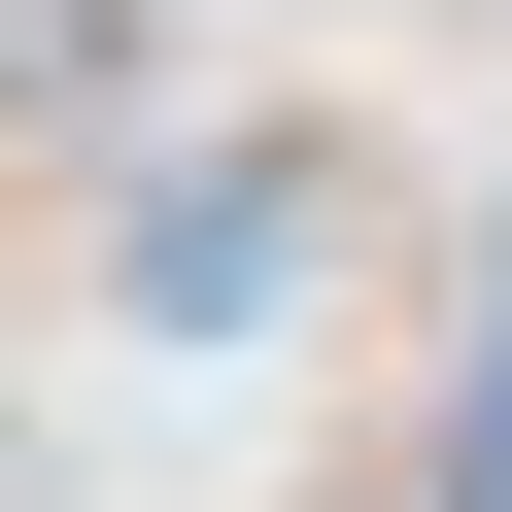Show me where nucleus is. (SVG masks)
Returning <instances> with one entry per match:
<instances>
[{
  "label": "nucleus",
  "instance_id": "nucleus-1",
  "mask_svg": "<svg viewBox=\"0 0 512 512\" xmlns=\"http://www.w3.org/2000/svg\"><path fill=\"white\" fill-rule=\"evenodd\" d=\"M308 274V171H137V308H274Z\"/></svg>",
  "mask_w": 512,
  "mask_h": 512
},
{
  "label": "nucleus",
  "instance_id": "nucleus-2",
  "mask_svg": "<svg viewBox=\"0 0 512 512\" xmlns=\"http://www.w3.org/2000/svg\"><path fill=\"white\" fill-rule=\"evenodd\" d=\"M0 137H137V0H0Z\"/></svg>",
  "mask_w": 512,
  "mask_h": 512
}]
</instances>
